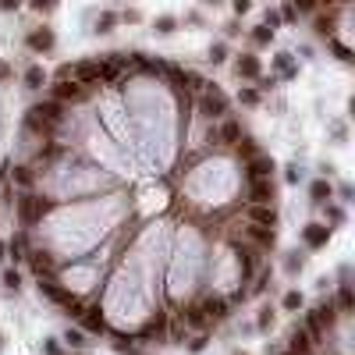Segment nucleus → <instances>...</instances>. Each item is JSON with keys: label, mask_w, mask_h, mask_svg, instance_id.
<instances>
[{"label": "nucleus", "mask_w": 355, "mask_h": 355, "mask_svg": "<svg viewBox=\"0 0 355 355\" xmlns=\"http://www.w3.org/2000/svg\"><path fill=\"white\" fill-rule=\"evenodd\" d=\"M39 291H43L46 298H54V302H61V305L68 309V316H82V313H85V309H82V302H78L75 295H68L64 288H57V284L50 281V277H46V281L39 277Z\"/></svg>", "instance_id": "1"}, {"label": "nucleus", "mask_w": 355, "mask_h": 355, "mask_svg": "<svg viewBox=\"0 0 355 355\" xmlns=\"http://www.w3.org/2000/svg\"><path fill=\"white\" fill-rule=\"evenodd\" d=\"M50 206H54V203H43V199H36V196H21V199H18V210H21V220H25V224L39 220Z\"/></svg>", "instance_id": "2"}, {"label": "nucleus", "mask_w": 355, "mask_h": 355, "mask_svg": "<svg viewBox=\"0 0 355 355\" xmlns=\"http://www.w3.org/2000/svg\"><path fill=\"white\" fill-rule=\"evenodd\" d=\"M32 114H36V117H39L43 125H50V128H54V125H61V117H64V114H61V103H57V100H50V103H39V107H32Z\"/></svg>", "instance_id": "3"}, {"label": "nucleus", "mask_w": 355, "mask_h": 355, "mask_svg": "<svg viewBox=\"0 0 355 355\" xmlns=\"http://www.w3.org/2000/svg\"><path fill=\"white\" fill-rule=\"evenodd\" d=\"M199 107H203V114H206V117H220V114L227 110V100H224L220 92H206Z\"/></svg>", "instance_id": "4"}, {"label": "nucleus", "mask_w": 355, "mask_h": 355, "mask_svg": "<svg viewBox=\"0 0 355 355\" xmlns=\"http://www.w3.org/2000/svg\"><path fill=\"white\" fill-rule=\"evenodd\" d=\"M252 220H256L259 227H274V224H277V210L267 206V203H256V206H252Z\"/></svg>", "instance_id": "5"}, {"label": "nucleus", "mask_w": 355, "mask_h": 355, "mask_svg": "<svg viewBox=\"0 0 355 355\" xmlns=\"http://www.w3.org/2000/svg\"><path fill=\"white\" fill-rule=\"evenodd\" d=\"M327 238H330V227L327 224H309L305 227V242L316 249V245H327Z\"/></svg>", "instance_id": "6"}, {"label": "nucleus", "mask_w": 355, "mask_h": 355, "mask_svg": "<svg viewBox=\"0 0 355 355\" xmlns=\"http://www.w3.org/2000/svg\"><path fill=\"white\" fill-rule=\"evenodd\" d=\"M252 199L256 203H270L274 199V185L267 178H252Z\"/></svg>", "instance_id": "7"}, {"label": "nucleus", "mask_w": 355, "mask_h": 355, "mask_svg": "<svg viewBox=\"0 0 355 355\" xmlns=\"http://www.w3.org/2000/svg\"><path fill=\"white\" fill-rule=\"evenodd\" d=\"M270 171H274V160H267V156H252L249 160V174L252 178H270Z\"/></svg>", "instance_id": "8"}, {"label": "nucleus", "mask_w": 355, "mask_h": 355, "mask_svg": "<svg viewBox=\"0 0 355 355\" xmlns=\"http://www.w3.org/2000/svg\"><path fill=\"white\" fill-rule=\"evenodd\" d=\"M29 263H32V270H36L39 277H43V274H46V277L54 274V263H50V256H46V252H32V256H29Z\"/></svg>", "instance_id": "9"}, {"label": "nucleus", "mask_w": 355, "mask_h": 355, "mask_svg": "<svg viewBox=\"0 0 355 355\" xmlns=\"http://www.w3.org/2000/svg\"><path fill=\"white\" fill-rule=\"evenodd\" d=\"M309 348H313V338H309L305 330H295V334H291V352H295V355H305Z\"/></svg>", "instance_id": "10"}, {"label": "nucleus", "mask_w": 355, "mask_h": 355, "mask_svg": "<svg viewBox=\"0 0 355 355\" xmlns=\"http://www.w3.org/2000/svg\"><path fill=\"white\" fill-rule=\"evenodd\" d=\"M54 96H57V100H78V96H82V85H78V82H61V85L54 89Z\"/></svg>", "instance_id": "11"}, {"label": "nucleus", "mask_w": 355, "mask_h": 355, "mask_svg": "<svg viewBox=\"0 0 355 355\" xmlns=\"http://www.w3.org/2000/svg\"><path fill=\"white\" fill-rule=\"evenodd\" d=\"M29 46H32V50H50V46H54V32H46V29H43V32H32V36H29Z\"/></svg>", "instance_id": "12"}, {"label": "nucleus", "mask_w": 355, "mask_h": 355, "mask_svg": "<svg viewBox=\"0 0 355 355\" xmlns=\"http://www.w3.org/2000/svg\"><path fill=\"white\" fill-rule=\"evenodd\" d=\"M238 263H242V277H249V274H252V267H256V252L238 245Z\"/></svg>", "instance_id": "13"}, {"label": "nucleus", "mask_w": 355, "mask_h": 355, "mask_svg": "<svg viewBox=\"0 0 355 355\" xmlns=\"http://www.w3.org/2000/svg\"><path fill=\"white\" fill-rule=\"evenodd\" d=\"M71 75H75L78 82H96V78H100V64H78Z\"/></svg>", "instance_id": "14"}, {"label": "nucleus", "mask_w": 355, "mask_h": 355, "mask_svg": "<svg viewBox=\"0 0 355 355\" xmlns=\"http://www.w3.org/2000/svg\"><path fill=\"white\" fill-rule=\"evenodd\" d=\"M238 75L256 78V75H259V61H256V57H242V61H238Z\"/></svg>", "instance_id": "15"}, {"label": "nucleus", "mask_w": 355, "mask_h": 355, "mask_svg": "<svg viewBox=\"0 0 355 355\" xmlns=\"http://www.w3.org/2000/svg\"><path fill=\"white\" fill-rule=\"evenodd\" d=\"M249 238L259 245H274V231H267V227H249Z\"/></svg>", "instance_id": "16"}, {"label": "nucleus", "mask_w": 355, "mask_h": 355, "mask_svg": "<svg viewBox=\"0 0 355 355\" xmlns=\"http://www.w3.org/2000/svg\"><path fill=\"white\" fill-rule=\"evenodd\" d=\"M82 323H85L89 330H96V334L103 330V316H100L96 309H89V313H82Z\"/></svg>", "instance_id": "17"}, {"label": "nucleus", "mask_w": 355, "mask_h": 355, "mask_svg": "<svg viewBox=\"0 0 355 355\" xmlns=\"http://www.w3.org/2000/svg\"><path fill=\"white\" fill-rule=\"evenodd\" d=\"M203 313H210V316H227V302H224V298H210V302L203 305Z\"/></svg>", "instance_id": "18"}, {"label": "nucleus", "mask_w": 355, "mask_h": 355, "mask_svg": "<svg viewBox=\"0 0 355 355\" xmlns=\"http://www.w3.org/2000/svg\"><path fill=\"white\" fill-rule=\"evenodd\" d=\"M327 199H330V185L327 181H316L313 185V203H327Z\"/></svg>", "instance_id": "19"}, {"label": "nucleus", "mask_w": 355, "mask_h": 355, "mask_svg": "<svg viewBox=\"0 0 355 355\" xmlns=\"http://www.w3.org/2000/svg\"><path fill=\"white\" fill-rule=\"evenodd\" d=\"M305 334H309L313 341H320V338H323V323H320V316H316V313H309V330H305Z\"/></svg>", "instance_id": "20"}, {"label": "nucleus", "mask_w": 355, "mask_h": 355, "mask_svg": "<svg viewBox=\"0 0 355 355\" xmlns=\"http://www.w3.org/2000/svg\"><path fill=\"white\" fill-rule=\"evenodd\" d=\"M338 305H341L345 313H352V305H355V295H352V288H341V295H338Z\"/></svg>", "instance_id": "21"}, {"label": "nucleus", "mask_w": 355, "mask_h": 355, "mask_svg": "<svg viewBox=\"0 0 355 355\" xmlns=\"http://www.w3.org/2000/svg\"><path fill=\"white\" fill-rule=\"evenodd\" d=\"M238 139H242V128H238L234 121H227V125H224V142H238Z\"/></svg>", "instance_id": "22"}, {"label": "nucleus", "mask_w": 355, "mask_h": 355, "mask_svg": "<svg viewBox=\"0 0 355 355\" xmlns=\"http://www.w3.org/2000/svg\"><path fill=\"white\" fill-rule=\"evenodd\" d=\"M25 82H29L32 89H36V85H43V68H29V71H25Z\"/></svg>", "instance_id": "23"}, {"label": "nucleus", "mask_w": 355, "mask_h": 355, "mask_svg": "<svg viewBox=\"0 0 355 355\" xmlns=\"http://www.w3.org/2000/svg\"><path fill=\"white\" fill-rule=\"evenodd\" d=\"M298 305H302V295L298 291H288L284 295V309H298Z\"/></svg>", "instance_id": "24"}, {"label": "nucleus", "mask_w": 355, "mask_h": 355, "mask_svg": "<svg viewBox=\"0 0 355 355\" xmlns=\"http://www.w3.org/2000/svg\"><path fill=\"white\" fill-rule=\"evenodd\" d=\"M14 178H18L21 185H32V171H29V167H18V171H14Z\"/></svg>", "instance_id": "25"}, {"label": "nucleus", "mask_w": 355, "mask_h": 355, "mask_svg": "<svg viewBox=\"0 0 355 355\" xmlns=\"http://www.w3.org/2000/svg\"><path fill=\"white\" fill-rule=\"evenodd\" d=\"M203 320H206V316H203V309H188V323H196V327H203Z\"/></svg>", "instance_id": "26"}, {"label": "nucleus", "mask_w": 355, "mask_h": 355, "mask_svg": "<svg viewBox=\"0 0 355 355\" xmlns=\"http://www.w3.org/2000/svg\"><path fill=\"white\" fill-rule=\"evenodd\" d=\"M64 341H68V345H75V348H82V345H85V341H82V334H78V330H68V338H64Z\"/></svg>", "instance_id": "27"}, {"label": "nucleus", "mask_w": 355, "mask_h": 355, "mask_svg": "<svg viewBox=\"0 0 355 355\" xmlns=\"http://www.w3.org/2000/svg\"><path fill=\"white\" fill-rule=\"evenodd\" d=\"M36 11H54V0H29Z\"/></svg>", "instance_id": "28"}, {"label": "nucleus", "mask_w": 355, "mask_h": 355, "mask_svg": "<svg viewBox=\"0 0 355 355\" xmlns=\"http://www.w3.org/2000/svg\"><path fill=\"white\" fill-rule=\"evenodd\" d=\"M110 25H114V14H103L100 18V32H110Z\"/></svg>", "instance_id": "29"}, {"label": "nucleus", "mask_w": 355, "mask_h": 355, "mask_svg": "<svg viewBox=\"0 0 355 355\" xmlns=\"http://www.w3.org/2000/svg\"><path fill=\"white\" fill-rule=\"evenodd\" d=\"M156 29H160V32H171V29H174V18H160Z\"/></svg>", "instance_id": "30"}, {"label": "nucleus", "mask_w": 355, "mask_h": 355, "mask_svg": "<svg viewBox=\"0 0 355 355\" xmlns=\"http://www.w3.org/2000/svg\"><path fill=\"white\" fill-rule=\"evenodd\" d=\"M224 54H227V50H224V46H213L210 61H213V64H220V61H224Z\"/></svg>", "instance_id": "31"}, {"label": "nucleus", "mask_w": 355, "mask_h": 355, "mask_svg": "<svg viewBox=\"0 0 355 355\" xmlns=\"http://www.w3.org/2000/svg\"><path fill=\"white\" fill-rule=\"evenodd\" d=\"M4 284H7V288H18V284H21V281H18V274L11 270V274H4Z\"/></svg>", "instance_id": "32"}, {"label": "nucleus", "mask_w": 355, "mask_h": 355, "mask_svg": "<svg viewBox=\"0 0 355 355\" xmlns=\"http://www.w3.org/2000/svg\"><path fill=\"white\" fill-rule=\"evenodd\" d=\"M270 32H274V29H256V43H267V39H270Z\"/></svg>", "instance_id": "33"}, {"label": "nucleus", "mask_w": 355, "mask_h": 355, "mask_svg": "<svg viewBox=\"0 0 355 355\" xmlns=\"http://www.w3.org/2000/svg\"><path fill=\"white\" fill-rule=\"evenodd\" d=\"M334 50H338V57H341V61H352V54H348V46H341V43H334Z\"/></svg>", "instance_id": "34"}, {"label": "nucleus", "mask_w": 355, "mask_h": 355, "mask_svg": "<svg viewBox=\"0 0 355 355\" xmlns=\"http://www.w3.org/2000/svg\"><path fill=\"white\" fill-rule=\"evenodd\" d=\"M249 7H252V0H234V11H238V14H245Z\"/></svg>", "instance_id": "35"}, {"label": "nucleus", "mask_w": 355, "mask_h": 355, "mask_svg": "<svg viewBox=\"0 0 355 355\" xmlns=\"http://www.w3.org/2000/svg\"><path fill=\"white\" fill-rule=\"evenodd\" d=\"M295 7H298V11H313V7H316V0H295Z\"/></svg>", "instance_id": "36"}, {"label": "nucleus", "mask_w": 355, "mask_h": 355, "mask_svg": "<svg viewBox=\"0 0 355 355\" xmlns=\"http://www.w3.org/2000/svg\"><path fill=\"white\" fill-rule=\"evenodd\" d=\"M256 100H259V96H256L252 89H245V92H242V103H256Z\"/></svg>", "instance_id": "37"}, {"label": "nucleus", "mask_w": 355, "mask_h": 355, "mask_svg": "<svg viewBox=\"0 0 355 355\" xmlns=\"http://www.w3.org/2000/svg\"><path fill=\"white\" fill-rule=\"evenodd\" d=\"M0 7H4V11H14V7H18V0H0Z\"/></svg>", "instance_id": "38"}]
</instances>
